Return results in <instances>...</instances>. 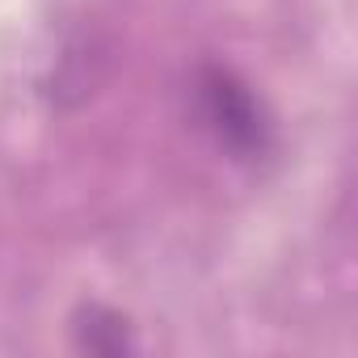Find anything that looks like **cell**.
<instances>
[{
    "instance_id": "cell-1",
    "label": "cell",
    "mask_w": 358,
    "mask_h": 358,
    "mask_svg": "<svg viewBox=\"0 0 358 358\" xmlns=\"http://www.w3.org/2000/svg\"><path fill=\"white\" fill-rule=\"evenodd\" d=\"M194 101H199V118L203 127L215 135V143L224 152H232L236 160H253L266 156L270 148V118L262 110V101L253 97V89L228 72V68H203L194 80Z\"/></svg>"
},
{
    "instance_id": "cell-2",
    "label": "cell",
    "mask_w": 358,
    "mask_h": 358,
    "mask_svg": "<svg viewBox=\"0 0 358 358\" xmlns=\"http://www.w3.org/2000/svg\"><path fill=\"white\" fill-rule=\"evenodd\" d=\"M127 333H131L127 320L118 312H110V308H97V303H89L80 312V320H76V341L85 350H93V354H122V350H131Z\"/></svg>"
}]
</instances>
